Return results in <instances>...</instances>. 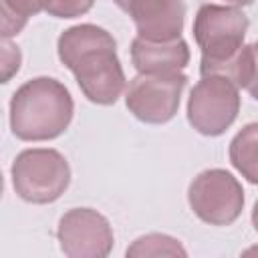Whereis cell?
I'll return each instance as SVG.
<instances>
[{"label":"cell","mask_w":258,"mask_h":258,"mask_svg":"<svg viewBox=\"0 0 258 258\" xmlns=\"http://www.w3.org/2000/svg\"><path fill=\"white\" fill-rule=\"evenodd\" d=\"M133 20L137 34L149 40H171L183 30V0H113Z\"/></svg>","instance_id":"9"},{"label":"cell","mask_w":258,"mask_h":258,"mask_svg":"<svg viewBox=\"0 0 258 258\" xmlns=\"http://www.w3.org/2000/svg\"><path fill=\"white\" fill-rule=\"evenodd\" d=\"M228 79L234 85L244 87L258 101V42L242 46Z\"/></svg>","instance_id":"12"},{"label":"cell","mask_w":258,"mask_h":258,"mask_svg":"<svg viewBox=\"0 0 258 258\" xmlns=\"http://www.w3.org/2000/svg\"><path fill=\"white\" fill-rule=\"evenodd\" d=\"M194 214L210 226H230L244 208V189L226 169H206L187 191Z\"/></svg>","instance_id":"7"},{"label":"cell","mask_w":258,"mask_h":258,"mask_svg":"<svg viewBox=\"0 0 258 258\" xmlns=\"http://www.w3.org/2000/svg\"><path fill=\"white\" fill-rule=\"evenodd\" d=\"M246 254H258V248H252V250H248Z\"/></svg>","instance_id":"19"},{"label":"cell","mask_w":258,"mask_h":258,"mask_svg":"<svg viewBox=\"0 0 258 258\" xmlns=\"http://www.w3.org/2000/svg\"><path fill=\"white\" fill-rule=\"evenodd\" d=\"M60 250L69 258H103L113 250V230L103 214L73 208L58 222Z\"/></svg>","instance_id":"8"},{"label":"cell","mask_w":258,"mask_h":258,"mask_svg":"<svg viewBox=\"0 0 258 258\" xmlns=\"http://www.w3.org/2000/svg\"><path fill=\"white\" fill-rule=\"evenodd\" d=\"M240 95L224 75H206L191 89L187 101V121L202 135H222L238 117Z\"/></svg>","instance_id":"5"},{"label":"cell","mask_w":258,"mask_h":258,"mask_svg":"<svg viewBox=\"0 0 258 258\" xmlns=\"http://www.w3.org/2000/svg\"><path fill=\"white\" fill-rule=\"evenodd\" d=\"M127 256H185V250L165 234H147L127 248Z\"/></svg>","instance_id":"14"},{"label":"cell","mask_w":258,"mask_h":258,"mask_svg":"<svg viewBox=\"0 0 258 258\" xmlns=\"http://www.w3.org/2000/svg\"><path fill=\"white\" fill-rule=\"evenodd\" d=\"M187 85L183 73H139L127 89V109L143 123L161 125L175 117Z\"/></svg>","instance_id":"6"},{"label":"cell","mask_w":258,"mask_h":258,"mask_svg":"<svg viewBox=\"0 0 258 258\" xmlns=\"http://www.w3.org/2000/svg\"><path fill=\"white\" fill-rule=\"evenodd\" d=\"M95 0H42V8L56 18H75L93 8Z\"/></svg>","instance_id":"15"},{"label":"cell","mask_w":258,"mask_h":258,"mask_svg":"<svg viewBox=\"0 0 258 258\" xmlns=\"http://www.w3.org/2000/svg\"><path fill=\"white\" fill-rule=\"evenodd\" d=\"M252 224H254V228L258 232V202L254 204V210H252Z\"/></svg>","instance_id":"17"},{"label":"cell","mask_w":258,"mask_h":258,"mask_svg":"<svg viewBox=\"0 0 258 258\" xmlns=\"http://www.w3.org/2000/svg\"><path fill=\"white\" fill-rule=\"evenodd\" d=\"M226 2H232V4H238V6H244V4H252L254 0H226Z\"/></svg>","instance_id":"18"},{"label":"cell","mask_w":258,"mask_h":258,"mask_svg":"<svg viewBox=\"0 0 258 258\" xmlns=\"http://www.w3.org/2000/svg\"><path fill=\"white\" fill-rule=\"evenodd\" d=\"M20 67V50L8 38L2 40V83H8L10 77Z\"/></svg>","instance_id":"16"},{"label":"cell","mask_w":258,"mask_h":258,"mask_svg":"<svg viewBox=\"0 0 258 258\" xmlns=\"http://www.w3.org/2000/svg\"><path fill=\"white\" fill-rule=\"evenodd\" d=\"M58 58L75 75L83 95L97 105H113L125 89V73L115 38L101 26L77 24L58 36Z\"/></svg>","instance_id":"1"},{"label":"cell","mask_w":258,"mask_h":258,"mask_svg":"<svg viewBox=\"0 0 258 258\" xmlns=\"http://www.w3.org/2000/svg\"><path fill=\"white\" fill-rule=\"evenodd\" d=\"M230 161L250 183L258 185V123L238 131L230 143Z\"/></svg>","instance_id":"11"},{"label":"cell","mask_w":258,"mask_h":258,"mask_svg":"<svg viewBox=\"0 0 258 258\" xmlns=\"http://www.w3.org/2000/svg\"><path fill=\"white\" fill-rule=\"evenodd\" d=\"M248 16L236 6L202 4L194 18V38L202 50L200 73L228 77L248 32Z\"/></svg>","instance_id":"3"},{"label":"cell","mask_w":258,"mask_h":258,"mask_svg":"<svg viewBox=\"0 0 258 258\" xmlns=\"http://www.w3.org/2000/svg\"><path fill=\"white\" fill-rule=\"evenodd\" d=\"M73 119V99L67 87L50 77L26 81L10 101V129L22 141L54 139Z\"/></svg>","instance_id":"2"},{"label":"cell","mask_w":258,"mask_h":258,"mask_svg":"<svg viewBox=\"0 0 258 258\" xmlns=\"http://www.w3.org/2000/svg\"><path fill=\"white\" fill-rule=\"evenodd\" d=\"M10 175L18 198L30 204H50L69 187L71 167L56 149H24L16 155Z\"/></svg>","instance_id":"4"},{"label":"cell","mask_w":258,"mask_h":258,"mask_svg":"<svg viewBox=\"0 0 258 258\" xmlns=\"http://www.w3.org/2000/svg\"><path fill=\"white\" fill-rule=\"evenodd\" d=\"M131 60L139 73H177L189 62L187 42L177 36L171 40L133 38Z\"/></svg>","instance_id":"10"},{"label":"cell","mask_w":258,"mask_h":258,"mask_svg":"<svg viewBox=\"0 0 258 258\" xmlns=\"http://www.w3.org/2000/svg\"><path fill=\"white\" fill-rule=\"evenodd\" d=\"M2 4V38H10L18 34L26 20L38 14L42 8V0H0Z\"/></svg>","instance_id":"13"}]
</instances>
